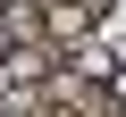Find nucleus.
Here are the masks:
<instances>
[{"mask_svg":"<svg viewBox=\"0 0 126 117\" xmlns=\"http://www.w3.org/2000/svg\"><path fill=\"white\" fill-rule=\"evenodd\" d=\"M67 67H76V75H84V84H126V75H118V50H109V42H101V34H93V42H76V50H67Z\"/></svg>","mask_w":126,"mask_h":117,"instance_id":"obj_1","label":"nucleus"}]
</instances>
